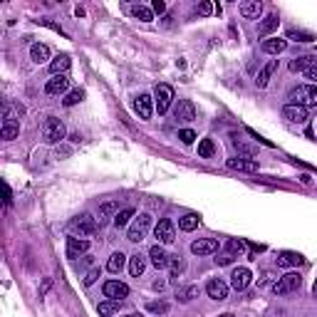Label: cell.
Masks as SVG:
<instances>
[{
    "mask_svg": "<svg viewBox=\"0 0 317 317\" xmlns=\"http://www.w3.org/2000/svg\"><path fill=\"white\" fill-rule=\"evenodd\" d=\"M218 317H233V315H228V312H226V315H218Z\"/></svg>",
    "mask_w": 317,
    "mask_h": 317,
    "instance_id": "51",
    "label": "cell"
},
{
    "mask_svg": "<svg viewBox=\"0 0 317 317\" xmlns=\"http://www.w3.org/2000/svg\"><path fill=\"white\" fill-rule=\"evenodd\" d=\"M129 317H139V315H129Z\"/></svg>",
    "mask_w": 317,
    "mask_h": 317,
    "instance_id": "52",
    "label": "cell"
},
{
    "mask_svg": "<svg viewBox=\"0 0 317 317\" xmlns=\"http://www.w3.org/2000/svg\"><path fill=\"white\" fill-rule=\"evenodd\" d=\"M151 10L158 13V15H164V13H166V3H164V0H154V3H151Z\"/></svg>",
    "mask_w": 317,
    "mask_h": 317,
    "instance_id": "45",
    "label": "cell"
},
{
    "mask_svg": "<svg viewBox=\"0 0 317 317\" xmlns=\"http://www.w3.org/2000/svg\"><path fill=\"white\" fill-rule=\"evenodd\" d=\"M199 223H201V218H199L196 213H186L183 218H179V228L186 230V233H188V230H193V228H199Z\"/></svg>",
    "mask_w": 317,
    "mask_h": 317,
    "instance_id": "34",
    "label": "cell"
},
{
    "mask_svg": "<svg viewBox=\"0 0 317 317\" xmlns=\"http://www.w3.org/2000/svg\"><path fill=\"white\" fill-rule=\"evenodd\" d=\"M174 104V90L169 85H156L154 90V107H156L158 114H166Z\"/></svg>",
    "mask_w": 317,
    "mask_h": 317,
    "instance_id": "4",
    "label": "cell"
},
{
    "mask_svg": "<svg viewBox=\"0 0 317 317\" xmlns=\"http://www.w3.org/2000/svg\"><path fill=\"white\" fill-rule=\"evenodd\" d=\"M226 248H228V255H243L248 250V243L243 238H230L226 243Z\"/></svg>",
    "mask_w": 317,
    "mask_h": 317,
    "instance_id": "33",
    "label": "cell"
},
{
    "mask_svg": "<svg viewBox=\"0 0 317 317\" xmlns=\"http://www.w3.org/2000/svg\"><path fill=\"white\" fill-rule=\"evenodd\" d=\"M85 99V90H72V92H67V97L62 99L65 102V107H74V104H80Z\"/></svg>",
    "mask_w": 317,
    "mask_h": 317,
    "instance_id": "39",
    "label": "cell"
},
{
    "mask_svg": "<svg viewBox=\"0 0 317 317\" xmlns=\"http://www.w3.org/2000/svg\"><path fill=\"white\" fill-rule=\"evenodd\" d=\"M97 278H99V268H92V270L87 272V278H85V285H87V288L94 285V283H97Z\"/></svg>",
    "mask_w": 317,
    "mask_h": 317,
    "instance_id": "44",
    "label": "cell"
},
{
    "mask_svg": "<svg viewBox=\"0 0 317 317\" xmlns=\"http://www.w3.org/2000/svg\"><path fill=\"white\" fill-rule=\"evenodd\" d=\"M18 134H20V122H3L0 136H3L5 141H13Z\"/></svg>",
    "mask_w": 317,
    "mask_h": 317,
    "instance_id": "30",
    "label": "cell"
},
{
    "mask_svg": "<svg viewBox=\"0 0 317 317\" xmlns=\"http://www.w3.org/2000/svg\"><path fill=\"white\" fill-rule=\"evenodd\" d=\"M149 226H151V216H149V213H139V218H134V223L129 226L127 238H129L132 243H141L144 235H146V230H149Z\"/></svg>",
    "mask_w": 317,
    "mask_h": 317,
    "instance_id": "5",
    "label": "cell"
},
{
    "mask_svg": "<svg viewBox=\"0 0 317 317\" xmlns=\"http://www.w3.org/2000/svg\"><path fill=\"white\" fill-rule=\"evenodd\" d=\"M169 268H171V278L176 280L179 275L183 272V263L179 260V255H171V263H169Z\"/></svg>",
    "mask_w": 317,
    "mask_h": 317,
    "instance_id": "42",
    "label": "cell"
},
{
    "mask_svg": "<svg viewBox=\"0 0 317 317\" xmlns=\"http://www.w3.org/2000/svg\"><path fill=\"white\" fill-rule=\"evenodd\" d=\"M213 154H216V144H213V139H201V141H199V156L211 158Z\"/></svg>",
    "mask_w": 317,
    "mask_h": 317,
    "instance_id": "36",
    "label": "cell"
},
{
    "mask_svg": "<svg viewBox=\"0 0 317 317\" xmlns=\"http://www.w3.org/2000/svg\"><path fill=\"white\" fill-rule=\"evenodd\" d=\"M196 295H199V288H196V285H188V288L179 290V300H181V302H191Z\"/></svg>",
    "mask_w": 317,
    "mask_h": 317,
    "instance_id": "41",
    "label": "cell"
},
{
    "mask_svg": "<svg viewBox=\"0 0 317 317\" xmlns=\"http://www.w3.org/2000/svg\"><path fill=\"white\" fill-rule=\"evenodd\" d=\"M149 260H151V265H154L156 270H164V268H169V263H171V255L164 250V246H161V243H156V246H151V250H149Z\"/></svg>",
    "mask_w": 317,
    "mask_h": 317,
    "instance_id": "9",
    "label": "cell"
},
{
    "mask_svg": "<svg viewBox=\"0 0 317 317\" xmlns=\"http://www.w3.org/2000/svg\"><path fill=\"white\" fill-rule=\"evenodd\" d=\"M288 40H295V43H312V40H317L312 32H302V30H288Z\"/></svg>",
    "mask_w": 317,
    "mask_h": 317,
    "instance_id": "37",
    "label": "cell"
},
{
    "mask_svg": "<svg viewBox=\"0 0 317 317\" xmlns=\"http://www.w3.org/2000/svg\"><path fill=\"white\" fill-rule=\"evenodd\" d=\"M283 116L293 124H305L307 122V109L305 107H297V104H285L283 109Z\"/></svg>",
    "mask_w": 317,
    "mask_h": 317,
    "instance_id": "18",
    "label": "cell"
},
{
    "mask_svg": "<svg viewBox=\"0 0 317 317\" xmlns=\"http://www.w3.org/2000/svg\"><path fill=\"white\" fill-rule=\"evenodd\" d=\"M69 67H72L69 55H57V57L50 62V72H52V74H67Z\"/></svg>",
    "mask_w": 317,
    "mask_h": 317,
    "instance_id": "25",
    "label": "cell"
},
{
    "mask_svg": "<svg viewBox=\"0 0 317 317\" xmlns=\"http://www.w3.org/2000/svg\"><path fill=\"white\" fill-rule=\"evenodd\" d=\"M119 310V300H104V302H99L97 305V312L102 317H109V315H114Z\"/></svg>",
    "mask_w": 317,
    "mask_h": 317,
    "instance_id": "35",
    "label": "cell"
},
{
    "mask_svg": "<svg viewBox=\"0 0 317 317\" xmlns=\"http://www.w3.org/2000/svg\"><path fill=\"white\" fill-rule=\"evenodd\" d=\"M37 23L45 25V27H50V30H55V32H62V30H60V25H55L52 20H37Z\"/></svg>",
    "mask_w": 317,
    "mask_h": 317,
    "instance_id": "47",
    "label": "cell"
},
{
    "mask_svg": "<svg viewBox=\"0 0 317 317\" xmlns=\"http://www.w3.org/2000/svg\"><path fill=\"white\" fill-rule=\"evenodd\" d=\"M218 250V241L216 238H199L191 243V253L193 255H213Z\"/></svg>",
    "mask_w": 317,
    "mask_h": 317,
    "instance_id": "14",
    "label": "cell"
},
{
    "mask_svg": "<svg viewBox=\"0 0 317 317\" xmlns=\"http://www.w3.org/2000/svg\"><path fill=\"white\" fill-rule=\"evenodd\" d=\"M250 280H253V272H250L248 268H243V265L230 272V288H233V290H238V293L248 288Z\"/></svg>",
    "mask_w": 317,
    "mask_h": 317,
    "instance_id": "8",
    "label": "cell"
},
{
    "mask_svg": "<svg viewBox=\"0 0 317 317\" xmlns=\"http://www.w3.org/2000/svg\"><path fill=\"white\" fill-rule=\"evenodd\" d=\"M278 265L280 268H297V265H302V255L293 253V250H283L278 255Z\"/></svg>",
    "mask_w": 317,
    "mask_h": 317,
    "instance_id": "21",
    "label": "cell"
},
{
    "mask_svg": "<svg viewBox=\"0 0 317 317\" xmlns=\"http://www.w3.org/2000/svg\"><path fill=\"white\" fill-rule=\"evenodd\" d=\"M206 293L211 300H216V302H223L228 297V285L223 280H208V285H206Z\"/></svg>",
    "mask_w": 317,
    "mask_h": 317,
    "instance_id": "17",
    "label": "cell"
},
{
    "mask_svg": "<svg viewBox=\"0 0 317 317\" xmlns=\"http://www.w3.org/2000/svg\"><path fill=\"white\" fill-rule=\"evenodd\" d=\"M285 47H288V40H283V37L263 40V52H268V55H280V52H285Z\"/></svg>",
    "mask_w": 317,
    "mask_h": 317,
    "instance_id": "27",
    "label": "cell"
},
{
    "mask_svg": "<svg viewBox=\"0 0 317 317\" xmlns=\"http://www.w3.org/2000/svg\"><path fill=\"white\" fill-rule=\"evenodd\" d=\"M67 90H69V77L67 74H52V77L47 80V85H45L47 94H65Z\"/></svg>",
    "mask_w": 317,
    "mask_h": 317,
    "instance_id": "13",
    "label": "cell"
},
{
    "mask_svg": "<svg viewBox=\"0 0 317 317\" xmlns=\"http://www.w3.org/2000/svg\"><path fill=\"white\" fill-rule=\"evenodd\" d=\"M164 288H166V280H156V283H154V290H158V293H161Z\"/></svg>",
    "mask_w": 317,
    "mask_h": 317,
    "instance_id": "49",
    "label": "cell"
},
{
    "mask_svg": "<svg viewBox=\"0 0 317 317\" xmlns=\"http://www.w3.org/2000/svg\"><path fill=\"white\" fill-rule=\"evenodd\" d=\"M315 62H317L315 55H300L290 62V72H305V69L315 67Z\"/></svg>",
    "mask_w": 317,
    "mask_h": 317,
    "instance_id": "22",
    "label": "cell"
},
{
    "mask_svg": "<svg viewBox=\"0 0 317 317\" xmlns=\"http://www.w3.org/2000/svg\"><path fill=\"white\" fill-rule=\"evenodd\" d=\"M132 15H134L136 20H141V23L154 20V13H151L149 8H144V5H134V8H132Z\"/></svg>",
    "mask_w": 317,
    "mask_h": 317,
    "instance_id": "38",
    "label": "cell"
},
{
    "mask_svg": "<svg viewBox=\"0 0 317 317\" xmlns=\"http://www.w3.org/2000/svg\"><path fill=\"white\" fill-rule=\"evenodd\" d=\"M278 69V60H270L265 67L258 72V77H255V85L263 90V87H268V82H270V77H272V72Z\"/></svg>",
    "mask_w": 317,
    "mask_h": 317,
    "instance_id": "24",
    "label": "cell"
},
{
    "mask_svg": "<svg viewBox=\"0 0 317 317\" xmlns=\"http://www.w3.org/2000/svg\"><path fill=\"white\" fill-rule=\"evenodd\" d=\"M132 218H134V208H122V211H116V216H114V228L129 226Z\"/></svg>",
    "mask_w": 317,
    "mask_h": 317,
    "instance_id": "32",
    "label": "cell"
},
{
    "mask_svg": "<svg viewBox=\"0 0 317 317\" xmlns=\"http://www.w3.org/2000/svg\"><path fill=\"white\" fill-rule=\"evenodd\" d=\"M146 270V255H141V253H134L132 258H129V272H132V278H139V275H144Z\"/></svg>",
    "mask_w": 317,
    "mask_h": 317,
    "instance_id": "26",
    "label": "cell"
},
{
    "mask_svg": "<svg viewBox=\"0 0 317 317\" xmlns=\"http://www.w3.org/2000/svg\"><path fill=\"white\" fill-rule=\"evenodd\" d=\"M305 80H310V82L317 87V65L315 67H310V69H305Z\"/></svg>",
    "mask_w": 317,
    "mask_h": 317,
    "instance_id": "46",
    "label": "cell"
},
{
    "mask_svg": "<svg viewBox=\"0 0 317 317\" xmlns=\"http://www.w3.org/2000/svg\"><path fill=\"white\" fill-rule=\"evenodd\" d=\"M23 114H25V107L20 102H5V107H3V119L5 122H20Z\"/></svg>",
    "mask_w": 317,
    "mask_h": 317,
    "instance_id": "19",
    "label": "cell"
},
{
    "mask_svg": "<svg viewBox=\"0 0 317 317\" xmlns=\"http://www.w3.org/2000/svg\"><path fill=\"white\" fill-rule=\"evenodd\" d=\"M154 235H156V241L161 246H169V243H174L176 241V228H174V221L171 218H161L154 228Z\"/></svg>",
    "mask_w": 317,
    "mask_h": 317,
    "instance_id": "7",
    "label": "cell"
},
{
    "mask_svg": "<svg viewBox=\"0 0 317 317\" xmlns=\"http://www.w3.org/2000/svg\"><path fill=\"white\" fill-rule=\"evenodd\" d=\"M90 250V241L87 238H77V235H69L67 238V258H80Z\"/></svg>",
    "mask_w": 317,
    "mask_h": 317,
    "instance_id": "16",
    "label": "cell"
},
{
    "mask_svg": "<svg viewBox=\"0 0 317 317\" xmlns=\"http://www.w3.org/2000/svg\"><path fill=\"white\" fill-rule=\"evenodd\" d=\"M146 310H149L151 315H166V312H169V302H164V300H161V302H149Z\"/></svg>",
    "mask_w": 317,
    "mask_h": 317,
    "instance_id": "40",
    "label": "cell"
},
{
    "mask_svg": "<svg viewBox=\"0 0 317 317\" xmlns=\"http://www.w3.org/2000/svg\"><path fill=\"white\" fill-rule=\"evenodd\" d=\"M260 13H263V3H258V0L241 3V15H243L246 20H258V18H260Z\"/></svg>",
    "mask_w": 317,
    "mask_h": 317,
    "instance_id": "20",
    "label": "cell"
},
{
    "mask_svg": "<svg viewBox=\"0 0 317 317\" xmlns=\"http://www.w3.org/2000/svg\"><path fill=\"white\" fill-rule=\"evenodd\" d=\"M134 112L139 114V119H151V114H154V97L139 94L134 99Z\"/></svg>",
    "mask_w": 317,
    "mask_h": 317,
    "instance_id": "10",
    "label": "cell"
},
{
    "mask_svg": "<svg viewBox=\"0 0 317 317\" xmlns=\"http://www.w3.org/2000/svg\"><path fill=\"white\" fill-rule=\"evenodd\" d=\"M228 169H233V171H250V174H255V171H258V158H250V156L228 158Z\"/></svg>",
    "mask_w": 317,
    "mask_h": 317,
    "instance_id": "15",
    "label": "cell"
},
{
    "mask_svg": "<svg viewBox=\"0 0 317 317\" xmlns=\"http://www.w3.org/2000/svg\"><path fill=\"white\" fill-rule=\"evenodd\" d=\"M69 230L72 233H80V238H87L97 233V218H92L90 213H80L69 221Z\"/></svg>",
    "mask_w": 317,
    "mask_h": 317,
    "instance_id": "3",
    "label": "cell"
},
{
    "mask_svg": "<svg viewBox=\"0 0 317 317\" xmlns=\"http://www.w3.org/2000/svg\"><path fill=\"white\" fill-rule=\"evenodd\" d=\"M300 285H302V278H300L297 272H288V275L278 278V283L272 285V293L275 295H290V293H295Z\"/></svg>",
    "mask_w": 317,
    "mask_h": 317,
    "instance_id": "6",
    "label": "cell"
},
{
    "mask_svg": "<svg viewBox=\"0 0 317 317\" xmlns=\"http://www.w3.org/2000/svg\"><path fill=\"white\" fill-rule=\"evenodd\" d=\"M114 211H116V201H104V204L99 206V226H102V223H107L109 218L116 216Z\"/></svg>",
    "mask_w": 317,
    "mask_h": 317,
    "instance_id": "31",
    "label": "cell"
},
{
    "mask_svg": "<svg viewBox=\"0 0 317 317\" xmlns=\"http://www.w3.org/2000/svg\"><path fill=\"white\" fill-rule=\"evenodd\" d=\"M65 136H67V129H65L62 119L47 116L45 124H43V139H45V144H60Z\"/></svg>",
    "mask_w": 317,
    "mask_h": 317,
    "instance_id": "2",
    "label": "cell"
},
{
    "mask_svg": "<svg viewBox=\"0 0 317 317\" xmlns=\"http://www.w3.org/2000/svg\"><path fill=\"white\" fill-rule=\"evenodd\" d=\"M230 260H233V255H223V258H216V263H218V265H230Z\"/></svg>",
    "mask_w": 317,
    "mask_h": 317,
    "instance_id": "48",
    "label": "cell"
},
{
    "mask_svg": "<svg viewBox=\"0 0 317 317\" xmlns=\"http://www.w3.org/2000/svg\"><path fill=\"white\" fill-rule=\"evenodd\" d=\"M174 116H176L179 122H193V119H196L193 102H191V99H179L176 107H174Z\"/></svg>",
    "mask_w": 317,
    "mask_h": 317,
    "instance_id": "11",
    "label": "cell"
},
{
    "mask_svg": "<svg viewBox=\"0 0 317 317\" xmlns=\"http://www.w3.org/2000/svg\"><path fill=\"white\" fill-rule=\"evenodd\" d=\"M199 10H201V13H204V15H208V13H211V5H208V3H204V5H201V8H199Z\"/></svg>",
    "mask_w": 317,
    "mask_h": 317,
    "instance_id": "50",
    "label": "cell"
},
{
    "mask_svg": "<svg viewBox=\"0 0 317 317\" xmlns=\"http://www.w3.org/2000/svg\"><path fill=\"white\" fill-rule=\"evenodd\" d=\"M102 293H104V297H109V300H122V297L129 295V288H127L124 283H119V280H107V283L102 285Z\"/></svg>",
    "mask_w": 317,
    "mask_h": 317,
    "instance_id": "12",
    "label": "cell"
},
{
    "mask_svg": "<svg viewBox=\"0 0 317 317\" xmlns=\"http://www.w3.org/2000/svg\"><path fill=\"white\" fill-rule=\"evenodd\" d=\"M278 23H280V18H278V15H265V18H263V23L258 25V35H260V37L270 35L272 30H278Z\"/></svg>",
    "mask_w": 317,
    "mask_h": 317,
    "instance_id": "28",
    "label": "cell"
},
{
    "mask_svg": "<svg viewBox=\"0 0 317 317\" xmlns=\"http://www.w3.org/2000/svg\"><path fill=\"white\" fill-rule=\"evenodd\" d=\"M179 139H181L183 144H193V141H196V132H191V129H181V132H179Z\"/></svg>",
    "mask_w": 317,
    "mask_h": 317,
    "instance_id": "43",
    "label": "cell"
},
{
    "mask_svg": "<svg viewBox=\"0 0 317 317\" xmlns=\"http://www.w3.org/2000/svg\"><path fill=\"white\" fill-rule=\"evenodd\" d=\"M124 263H127V255H124L122 250H119V253H112V255H109V260H107V270L116 275V272H122Z\"/></svg>",
    "mask_w": 317,
    "mask_h": 317,
    "instance_id": "29",
    "label": "cell"
},
{
    "mask_svg": "<svg viewBox=\"0 0 317 317\" xmlns=\"http://www.w3.org/2000/svg\"><path fill=\"white\" fill-rule=\"evenodd\" d=\"M30 60L35 62V65H43L50 60V47L43 45V43H35V45L30 47Z\"/></svg>",
    "mask_w": 317,
    "mask_h": 317,
    "instance_id": "23",
    "label": "cell"
},
{
    "mask_svg": "<svg viewBox=\"0 0 317 317\" xmlns=\"http://www.w3.org/2000/svg\"><path fill=\"white\" fill-rule=\"evenodd\" d=\"M290 104H297V107H317V87L315 85H300V87H293L290 94H288Z\"/></svg>",
    "mask_w": 317,
    "mask_h": 317,
    "instance_id": "1",
    "label": "cell"
}]
</instances>
